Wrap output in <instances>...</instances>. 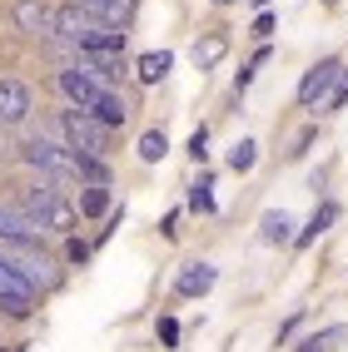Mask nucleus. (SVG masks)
<instances>
[{
  "label": "nucleus",
  "mask_w": 348,
  "mask_h": 352,
  "mask_svg": "<svg viewBox=\"0 0 348 352\" xmlns=\"http://www.w3.org/2000/svg\"><path fill=\"white\" fill-rule=\"evenodd\" d=\"M343 338H348V327H323V333L298 342V352H334V342H343Z\"/></svg>",
  "instance_id": "obj_17"
},
{
  "label": "nucleus",
  "mask_w": 348,
  "mask_h": 352,
  "mask_svg": "<svg viewBox=\"0 0 348 352\" xmlns=\"http://www.w3.org/2000/svg\"><path fill=\"white\" fill-rule=\"evenodd\" d=\"M334 219H338V204H323V208H318V214L309 219V228H304V233H298V248H309V243L318 239V233H323V228H329V223H334Z\"/></svg>",
  "instance_id": "obj_16"
},
{
  "label": "nucleus",
  "mask_w": 348,
  "mask_h": 352,
  "mask_svg": "<svg viewBox=\"0 0 348 352\" xmlns=\"http://www.w3.org/2000/svg\"><path fill=\"white\" fill-rule=\"evenodd\" d=\"M259 6H269V0H259Z\"/></svg>",
  "instance_id": "obj_27"
},
{
  "label": "nucleus",
  "mask_w": 348,
  "mask_h": 352,
  "mask_svg": "<svg viewBox=\"0 0 348 352\" xmlns=\"http://www.w3.org/2000/svg\"><path fill=\"white\" fill-rule=\"evenodd\" d=\"M55 85H60V95L70 100V109H80V114H90V120H100L105 129H120V124H125L130 104L120 100V89L100 85L95 75H85L80 65L60 69V75H55Z\"/></svg>",
  "instance_id": "obj_1"
},
{
  "label": "nucleus",
  "mask_w": 348,
  "mask_h": 352,
  "mask_svg": "<svg viewBox=\"0 0 348 352\" xmlns=\"http://www.w3.org/2000/svg\"><path fill=\"white\" fill-rule=\"evenodd\" d=\"M214 278H219L214 263H190V268L179 273V283H174V288H179V298H204L209 288H214Z\"/></svg>",
  "instance_id": "obj_11"
},
{
  "label": "nucleus",
  "mask_w": 348,
  "mask_h": 352,
  "mask_svg": "<svg viewBox=\"0 0 348 352\" xmlns=\"http://www.w3.org/2000/svg\"><path fill=\"white\" fill-rule=\"evenodd\" d=\"M159 342H165V347H174V342H179V322H174V318L159 322Z\"/></svg>",
  "instance_id": "obj_23"
},
{
  "label": "nucleus",
  "mask_w": 348,
  "mask_h": 352,
  "mask_svg": "<svg viewBox=\"0 0 348 352\" xmlns=\"http://www.w3.org/2000/svg\"><path fill=\"white\" fill-rule=\"evenodd\" d=\"M30 109H35L30 85H20V80H0V124H20Z\"/></svg>",
  "instance_id": "obj_9"
},
{
  "label": "nucleus",
  "mask_w": 348,
  "mask_h": 352,
  "mask_svg": "<svg viewBox=\"0 0 348 352\" xmlns=\"http://www.w3.org/2000/svg\"><path fill=\"white\" fill-rule=\"evenodd\" d=\"M343 100H348V69L338 75V85H334V95H329V109H343Z\"/></svg>",
  "instance_id": "obj_22"
},
{
  "label": "nucleus",
  "mask_w": 348,
  "mask_h": 352,
  "mask_svg": "<svg viewBox=\"0 0 348 352\" xmlns=\"http://www.w3.org/2000/svg\"><path fill=\"white\" fill-rule=\"evenodd\" d=\"M224 55H229V40H224V35H204V40L194 45V65H199V69H209V65H219Z\"/></svg>",
  "instance_id": "obj_14"
},
{
  "label": "nucleus",
  "mask_w": 348,
  "mask_h": 352,
  "mask_svg": "<svg viewBox=\"0 0 348 352\" xmlns=\"http://www.w3.org/2000/svg\"><path fill=\"white\" fill-rule=\"evenodd\" d=\"M0 308H6L10 318H30L35 313V288L6 263V258H0Z\"/></svg>",
  "instance_id": "obj_6"
},
{
  "label": "nucleus",
  "mask_w": 348,
  "mask_h": 352,
  "mask_svg": "<svg viewBox=\"0 0 348 352\" xmlns=\"http://www.w3.org/2000/svg\"><path fill=\"white\" fill-rule=\"evenodd\" d=\"M0 258H6L35 293L40 288H60V268H55V258L40 253V243H0Z\"/></svg>",
  "instance_id": "obj_4"
},
{
  "label": "nucleus",
  "mask_w": 348,
  "mask_h": 352,
  "mask_svg": "<svg viewBox=\"0 0 348 352\" xmlns=\"http://www.w3.org/2000/svg\"><path fill=\"white\" fill-rule=\"evenodd\" d=\"M15 25L25 35H55V10L45 0H20L15 6Z\"/></svg>",
  "instance_id": "obj_10"
},
{
  "label": "nucleus",
  "mask_w": 348,
  "mask_h": 352,
  "mask_svg": "<svg viewBox=\"0 0 348 352\" xmlns=\"http://www.w3.org/2000/svg\"><path fill=\"white\" fill-rule=\"evenodd\" d=\"M170 65H174V55H170V50H150V55H139L134 75L145 80V85H154V80H165V75H170Z\"/></svg>",
  "instance_id": "obj_13"
},
{
  "label": "nucleus",
  "mask_w": 348,
  "mask_h": 352,
  "mask_svg": "<svg viewBox=\"0 0 348 352\" xmlns=\"http://www.w3.org/2000/svg\"><path fill=\"white\" fill-rule=\"evenodd\" d=\"M219 6H234V0H219Z\"/></svg>",
  "instance_id": "obj_26"
},
{
  "label": "nucleus",
  "mask_w": 348,
  "mask_h": 352,
  "mask_svg": "<svg viewBox=\"0 0 348 352\" xmlns=\"http://www.w3.org/2000/svg\"><path fill=\"white\" fill-rule=\"evenodd\" d=\"M190 208H194V214H214V194H209V179L190 194Z\"/></svg>",
  "instance_id": "obj_21"
},
{
  "label": "nucleus",
  "mask_w": 348,
  "mask_h": 352,
  "mask_svg": "<svg viewBox=\"0 0 348 352\" xmlns=\"http://www.w3.org/2000/svg\"><path fill=\"white\" fill-rule=\"evenodd\" d=\"M105 208H110V194L100 189V184H95V189H85V194H80V214H85V219H100Z\"/></svg>",
  "instance_id": "obj_19"
},
{
  "label": "nucleus",
  "mask_w": 348,
  "mask_h": 352,
  "mask_svg": "<svg viewBox=\"0 0 348 352\" xmlns=\"http://www.w3.org/2000/svg\"><path fill=\"white\" fill-rule=\"evenodd\" d=\"M45 228L15 204H0V243H40Z\"/></svg>",
  "instance_id": "obj_8"
},
{
  "label": "nucleus",
  "mask_w": 348,
  "mask_h": 352,
  "mask_svg": "<svg viewBox=\"0 0 348 352\" xmlns=\"http://www.w3.org/2000/svg\"><path fill=\"white\" fill-rule=\"evenodd\" d=\"M294 219L284 214V208H269V214H264V243H289L294 239Z\"/></svg>",
  "instance_id": "obj_15"
},
{
  "label": "nucleus",
  "mask_w": 348,
  "mask_h": 352,
  "mask_svg": "<svg viewBox=\"0 0 348 352\" xmlns=\"http://www.w3.org/2000/svg\"><path fill=\"white\" fill-rule=\"evenodd\" d=\"M15 208H25V214L45 228V233H70L80 223V214H75V204H65L60 199V189L55 184H30V189H20V199H15Z\"/></svg>",
  "instance_id": "obj_2"
},
{
  "label": "nucleus",
  "mask_w": 348,
  "mask_h": 352,
  "mask_svg": "<svg viewBox=\"0 0 348 352\" xmlns=\"http://www.w3.org/2000/svg\"><path fill=\"white\" fill-rule=\"evenodd\" d=\"M80 6L95 20H105V25H125V15L134 10V0H80Z\"/></svg>",
  "instance_id": "obj_12"
},
{
  "label": "nucleus",
  "mask_w": 348,
  "mask_h": 352,
  "mask_svg": "<svg viewBox=\"0 0 348 352\" xmlns=\"http://www.w3.org/2000/svg\"><path fill=\"white\" fill-rule=\"evenodd\" d=\"M25 164H35V169L45 174V184H55V189L70 184V179H80V154L70 144H55V139H30Z\"/></svg>",
  "instance_id": "obj_3"
},
{
  "label": "nucleus",
  "mask_w": 348,
  "mask_h": 352,
  "mask_svg": "<svg viewBox=\"0 0 348 352\" xmlns=\"http://www.w3.org/2000/svg\"><path fill=\"white\" fill-rule=\"evenodd\" d=\"M204 139H209L204 129H194V134H190V154H194V159H204Z\"/></svg>",
  "instance_id": "obj_24"
},
{
  "label": "nucleus",
  "mask_w": 348,
  "mask_h": 352,
  "mask_svg": "<svg viewBox=\"0 0 348 352\" xmlns=\"http://www.w3.org/2000/svg\"><path fill=\"white\" fill-rule=\"evenodd\" d=\"M60 134H65V144L75 149L80 159H105L110 149V129L100 124V120H90V114H80V109H65V120H60Z\"/></svg>",
  "instance_id": "obj_5"
},
{
  "label": "nucleus",
  "mask_w": 348,
  "mask_h": 352,
  "mask_svg": "<svg viewBox=\"0 0 348 352\" xmlns=\"http://www.w3.org/2000/svg\"><path fill=\"white\" fill-rule=\"evenodd\" d=\"M254 149H259L254 139H239L234 154H229V169H234V174H249V169H254Z\"/></svg>",
  "instance_id": "obj_20"
},
{
  "label": "nucleus",
  "mask_w": 348,
  "mask_h": 352,
  "mask_svg": "<svg viewBox=\"0 0 348 352\" xmlns=\"http://www.w3.org/2000/svg\"><path fill=\"white\" fill-rule=\"evenodd\" d=\"M165 154H170V139L159 134V129H150V134H139V159H145V164H159Z\"/></svg>",
  "instance_id": "obj_18"
},
{
  "label": "nucleus",
  "mask_w": 348,
  "mask_h": 352,
  "mask_svg": "<svg viewBox=\"0 0 348 352\" xmlns=\"http://www.w3.org/2000/svg\"><path fill=\"white\" fill-rule=\"evenodd\" d=\"M338 75H343V65H338V60H318V65L309 69V75L298 80V104H304V109H314L323 95H334Z\"/></svg>",
  "instance_id": "obj_7"
},
{
  "label": "nucleus",
  "mask_w": 348,
  "mask_h": 352,
  "mask_svg": "<svg viewBox=\"0 0 348 352\" xmlns=\"http://www.w3.org/2000/svg\"><path fill=\"white\" fill-rule=\"evenodd\" d=\"M323 6H343V0H323Z\"/></svg>",
  "instance_id": "obj_25"
}]
</instances>
